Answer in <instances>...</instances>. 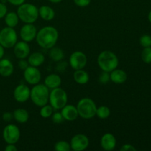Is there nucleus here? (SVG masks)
<instances>
[{
    "label": "nucleus",
    "instance_id": "1",
    "mask_svg": "<svg viewBox=\"0 0 151 151\" xmlns=\"http://www.w3.org/2000/svg\"><path fill=\"white\" fill-rule=\"evenodd\" d=\"M58 31L52 26H46L37 32L35 40L41 48L50 50L55 47L58 40Z\"/></svg>",
    "mask_w": 151,
    "mask_h": 151
},
{
    "label": "nucleus",
    "instance_id": "2",
    "mask_svg": "<svg viewBox=\"0 0 151 151\" xmlns=\"http://www.w3.org/2000/svg\"><path fill=\"white\" fill-rule=\"evenodd\" d=\"M97 64L102 71L111 72L116 69L119 65V59L115 53L109 50L101 52L97 57Z\"/></svg>",
    "mask_w": 151,
    "mask_h": 151
},
{
    "label": "nucleus",
    "instance_id": "3",
    "mask_svg": "<svg viewBox=\"0 0 151 151\" xmlns=\"http://www.w3.org/2000/svg\"><path fill=\"white\" fill-rule=\"evenodd\" d=\"M49 96H50V88L44 83L35 84L32 89H30L29 98L31 99L32 103L38 107H41L48 103Z\"/></svg>",
    "mask_w": 151,
    "mask_h": 151
},
{
    "label": "nucleus",
    "instance_id": "4",
    "mask_svg": "<svg viewBox=\"0 0 151 151\" xmlns=\"http://www.w3.org/2000/svg\"><path fill=\"white\" fill-rule=\"evenodd\" d=\"M17 14L19 19L25 24H33L38 16V8L30 3H23L19 6Z\"/></svg>",
    "mask_w": 151,
    "mask_h": 151
},
{
    "label": "nucleus",
    "instance_id": "5",
    "mask_svg": "<svg viewBox=\"0 0 151 151\" xmlns=\"http://www.w3.org/2000/svg\"><path fill=\"white\" fill-rule=\"evenodd\" d=\"M79 116L85 119H92L96 116L97 106L92 99L89 97H83L78 101L77 104Z\"/></svg>",
    "mask_w": 151,
    "mask_h": 151
},
{
    "label": "nucleus",
    "instance_id": "6",
    "mask_svg": "<svg viewBox=\"0 0 151 151\" xmlns=\"http://www.w3.org/2000/svg\"><path fill=\"white\" fill-rule=\"evenodd\" d=\"M49 102L54 110H60L68 102L67 93L63 88L58 87L50 91Z\"/></svg>",
    "mask_w": 151,
    "mask_h": 151
},
{
    "label": "nucleus",
    "instance_id": "7",
    "mask_svg": "<svg viewBox=\"0 0 151 151\" xmlns=\"http://www.w3.org/2000/svg\"><path fill=\"white\" fill-rule=\"evenodd\" d=\"M17 41L18 35L14 28L7 27L0 31V44L4 48H12Z\"/></svg>",
    "mask_w": 151,
    "mask_h": 151
},
{
    "label": "nucleus",
    "instance_id": "8",
    "mask_svg": "<svg viewBox=\"0 0 151 151\" xmlns=\"http://www.w3.org/2000/svg\"><path fill=\"white\" fill-rule=\"evenodd\" d=\"M3 139L7 144H16L21 137L19 127L14 124H9L4 127L2 133Z\"/></svg>",
    "mask_w": 151,
    "mask_h": 151
},
{
    "label": "nucleus",
    "instance_id": "9",
    "mask_svg": "<svg viewBox=\"0 0 151 151\" xmlns=\"http://www.w3.org/2000/svg\"><path fill=\"white\" fill-rule=\"evenodd\" d=\"M87 56L81 51H75L69 57V65L74 70L82 69L86 66Z\"/></svg>",
    "mask_w": 151,
    "mask_h": 151
},
{
    "label": "nucleus",
    "instance_id": "10",
    "mask_svg": "<svg viewBox=\"0 0 151 151\" xmlns=\"http://www.w3.org/2000/svg\"><path fill=\"white\" fill-rule=\"evenodd\" d=\"M89 139L85 134H78L74 136L70 141L71 150L74 151H83L88 148Z\"/></svg>",
    "mask_w": 151,
    "mask_h": 151
},
{
    "label": "nucleus",
    "instance_id": "11",
    "mask_svg": "<svg viewBox=\"0 0 151 151\" xmlns=\"http://www.w3.org/2000/svg\"><path fill=\"white\" fill-rule=\"evenodd\" d=\"M24 78L27 83L34 86L39 83L41 79V73L37 67L29 66L24 70Z\"/></svg>",
    "mask_w": 151,
    "mask_h": 151
},
{
    "label": "nucleus",
    "instance_id": "12",
    "mask_svg": "<svg viewBox=\"0 0 151 151\" xmlns=\"http://www.w3.org/2000/svg\"><path fill=\"white\" fill-rule=\"evenodd\" d=\"M30 97V88L24 84H19L13 91V97L19 103L27 101Z\"/></svg>",
    "mask_w": 151,
    "mask_h": 151
},
{
    "label": "nucleus",
    "instance_id": "13",
    "mask_svg": "<svg viewBox=\"0 0 151 151\" xmlns=\"http://www.w3.org/2000/svg\"><path fill=\"white\" fill-rule=\"evenodd\" d=\"M37 29L32 24H25L20 29V37L22 41L29 43L33 41L36 37Z\"/></svg>",
    "mask_w": 151,
    "mask_h": 151
},
{
    "label": "nucleus",
    "instance_id": "14",
    "mask_svg": "<svg viewBox=\"0 0 151 151\" xmlns=\"http://www.w3.org/2000/svg\"><path fill=\"white\" fill-rule=\"evenodd\" d=\"M30 48L26 41H19L16 42L13 47V53L15 56L19 59H26L29 55Z\"/></svg>",
    "mask_w": 151,
    "mask_h": 151
},
{
    "label": "nucleus",
    "instance_id": "15",
    "mask_svg": "<svg viewBox=\"0 0 151 151\" xmlns=\"http://www.w3.org/2000/svg\"><path fill=\"white\" fill-rule=\"evenodd\" d=\"M100 145L104 150L111 151L114 150L116 145V137L111 133H106L101 137Z\"/></svg>",
    "mask_w": 151,
    "mask_h": 151
},
{
    "label": "nucleus",
    "instance_id": "16",
    "mask_svg": "<svg viewBox=\"0 0 151 151\" xmlns=\"http://www.w3.org/2000/svg\"><path fill=\"white\" fill-rule=\"evenodd\" d=\"M60 113H61L62 116L64 118L65 120L69 121V122L75 121L79 116L76 106L70 104H66L64 107L60 109Z\"/></svg>",
    "mask_w": 151,
    "mask_h": 151
},
{
    "label": "nucleus",
    "instance_id": "17",
    "mask_svg": "<svg viewBox=\"0 0 151 151\" xmlns=\"http://www.w3.org/2000/svg\"><path fill=\"white\" fill-rule=\"evenodd\" d=\"M14 67L12 62L9 59H0V75L4 78L10 77L13 73Z\"/></svg>",
    "mask_w": 151,
    "mask_h": 151
},
{
    "label": "nucleus",
    "instance_id": "18",
    "mask_svg": "<svg viewBox=\"0 0 151 151\" xmlns=\"http://www.w3.org/2000/svg\"><path fill=\"white\" fill-rule=\"evenodd\" d=\"M128 79L127 73L122 69H115L110 72V81L116 84H122Z\"/></svg>",
    "mask_w": 151,
    "mask_h": 151
},
{
    "label": "nucleus",
    "instance_id": "19",
    "mask_svg": "<svg viewBox=\"0 0 151 151\" xmlns=\"http://www.w3.org/2000/svg\"><path fill=\"white\" fill-rule=\"evenodd\" d=\"M61 82V78L57 74H50L44 79V84L51 90L60 87Z\"/></svg>",
    "mask_w": 151,
    "mask_h": 151
},
{
    "label": "nucleus",
    "instance_id": "20",
    "mask_svg": "<svg viewBox=\"0 0 151 151\" xmlns=\"http://www.w3.org/2000/svg\"><path fill=\"white\" fill-rule=\"evenodd\" d=\"M38 15L44 21L52 20L55 16L53 8L47 5H42L38 8Z\"/></svg>",
    "mask_w": 151,
    "mask_h": 151
},
{
    "label": "nucleus",
    "instance_id": "21",
    "mask_svg": "<svg viewBox=\"0 0 151 151\" xmlns=\"http://www.w3.org/2000/svg\"><path fill=\"white\" fill-rule=\"evenodd\" d=\"M45 61V57L44 55L39 52H35L28 56V63L29 66L38 67L41 66Z\"/></svg>",
    "mask_w": 151,
    "mask_h": 151
},
{
    "label": "nucleus",
    "instance_id": "22",
    "mask_svg": "<svg viewBox=\"0 0 151 151\" xmlns=\"http://www.w3.org/2000/svg\"><path fill=\"white\" fill-rule=\"evenodd\" d=\"M74 81L80 85H85L89 81V75L88 72L83 69H78L75 70L73 74Z\"/></svg>",
    "mask_w": 151,
    "mask_h": 151
},
{
    "label": "nucleus",
    "instance_id": "23",
    "mask_svg": "<svg viewBox=\"0 0 151 151\" xmlns=\"http://www.w3.org/2000/svg\"><path fill=\"white\" fill-rule=\"evenodd\" d=\"M13 119L19 123H26L29 119V113L24 109H17L13 112Z\"/></svg>",
    "mask_w": 151,
    "mask_h": 151
},
{
    "label": "nucleus",
    "instance_id": "24",
    "mask_svg": "<svg viewBox=\"0 0 151 151\" xmlns=\"http://www.w3.org/2000/svg\"><path fill=\"white\" fill-rule=\"evenodd\" d=\"M19 20L20 19H19L17 13H15V12L7 13L4 16V22H5L7 27H9L14 28L15 27L17 26Z\"/></svg>",
    "mask_w": 151,
    "mask_h": 151
},
{
    "label": "nucleus",
    "instance_id": "25",
    "mask_svg": "<svg viewBox=\"0 0 151 151\" xmlns=\"http://www.w3.org/2000/svg\"><path fill=\"white\" fill-rule=\"evenodd\" d=\"M50 50V51L49 52V55L53 61L60 62L63 60V57H64V53L61 49L59 47H53Z\"/></svg>",
    "mask_w": 151,
    "mask_h": 151
},
{
    "label": "nucleus",
    "instance_id": "26",
    "mask_svg": "<svg viewBox=\"0 0 151 151\" xmlns=\"http://www.w3.org/2000/svg\"><path fill=\"white\" fill-rule=\"evenodd\" d=\"M111 115V110L108 106H101L97 109L96 116L101 119H106Z\"/></svg>",
    "mask_w": 151,
    "mask_h": 151
},
{
    "label": "nucleus",
    "instance_id": "27",
    "mask_svg": "<svg viewBox=\"0 0 151 151\" xmlns=\"http://www.w3.org/2000/svg\"><path fill=\"white\" fill-rule=\"evenodd\" d=\"M53 111H54V109L52 107L51 105L46 104L41 107L40 115H41V116L42 118L47 119V118L51 117L52 114H53Z\"/></svg>",
    "mask_w": 151,
    "mask_h": 151
},
{
    "label": "nucleus",
    "instance_id": "28",
    "mask_svg": "<svg viewBox=\"0 0 151 151\" xmlns=\"http://www.w3.org/2000/svg\"><path fill=\"white\" fill-rule=\"evenodd\" d=\"M54 149L56 151H69L71 150L70 143L66 141H58L54 145Z\"/></svg>",
    "mask_w": 151,
    "mask_h": 151
},
{
    "label": "nucleus",
    "instance_id": "29",
    "mask_svg": "<svg viewBox=\"0 0 151 151\" xmlns=\"http://www.w3.org/2000/svg\"><path fill=\"white\" fill-rule=\"evenodd\" d=\"M142 60L145 63H151V47H145L141 54Z\"/></svg>",
    "mask_w": 151,
    "mask_h": 151
},
{
    "label": "nucleus",
    "instance_id": "30",
    "mask_svg": "<svg viewBox=\"0 0 151 151\" xmlns=\"http://www.w3.org/2000/svg\"><path fill=\"white\" fill-rule=\"evenodd\" d=\"M139 43L142 47L144 48L145 47H151V36L149 35H143L140 37Z\"/></svg>",
    "mask_w": 151,
    "mask_h": 151
},
{
    "label": "nucleus",
    "instance_id": "31",
    "mask_svg": "<svg viewBox=\"0 0 151 151\" xmlns=\"http://www.w3.org/2000/svg\"><path fill=\"white\" fill-rule=\"evenodd\" d=\"M51 117L52 122L55 124L63 123L65 121L64 118L63 117V116H62L60 112H55V113H53L52 114Z\"/></svg>",
    "mask_w": 151,
    "mask_h": 151
},
{
    "label": "nucleus",
    "instance_id": "32",
    "mask_svg": "<svg viewBox=\"0 0 151 151\" xmlns=\"http://www.w3.org/2000/svg\"><path fill=\"white\" fill-rule=\"evenodd\" d=\"M99 82L102 84H106L110 81V72H104L103 71L100 75L99 76Z\"/></svg>",
    "mask_w": 151,
    "mask_h": 151
},
{
    "label": "nucleus",
    "instance_id": "33",
    "mask_svg": "<svg viewBox=\"0 0 151 151\" xmlns=\"http://www.w3.org/2000/svg\"><path fill=\"white\" fill-rule=\"evenodd\" d=\"M91 0H73L74 3L77 6L81 7H85L88 6L91 3Z\"/></svg>",
    "mask_w": 151,
    "mask_h": 151
},
{
    "label": "nucleus",
    "instance_id": "34",
    "mask_svg": "<svg viewBox=\"0 0 151 151\" xmlns=\"http://www.w3.org/2000/svg\"><path fill=\"white\" fill-rule=\"evenodd\" d=\"M7 13V7L4 3L0 2V19L4 18Z\"/></svg>",
    "mask_w": 151,
    "mask_h": 151
},
{
    "label": "nucleus",
    "instance_id": "35",
    "mask_svg": "<svg viewBox=\"0 0 151 151\" xmlns=\"http://www.w3.org/2000/svg\"><path fill=\"white\" fill-rule=\"evenodd\" d=\"M18 66H19V69L24 71V69H26L29 65V63H28V60H26L25 59H20V60L19 61V63H18Z\"/></svg>",
    "mask_w": 151,
    "mask_h": 151
},
{
    "label": "nucleus",
    "instance_id": "36",
    "mask_svg": "<svg viewBox=\"0 0 151 151\" xmlns=\"http://www.w3.org/2000/svg\"><path fill=\"white\" fill-rule=\"evenodd\" d=\"M120 151H137V148L131 144H125L120 147Z\"/></svg>",
    "mask_w": 151,
    "mask_h": 151
},
{
    "label": "nucleus",
    "instance_id": "37",
    "mask_svg": "<svg viewBox=\"0 0 151 151\" xmlns=\"http://www.w3.org/2000/svg\"><path fill=\"white\" fill-rule=\"evenodd\" d=\"M13 119V113L10 112H4L2 114V119L4 122H10Z\"/></svg>",
    "mask_w": 151,
    "mask_h": 151
},
{
    "label": "nucleus",
    "instance_id": "38",
    "mask_svg": "<svg viewBox=\"0 0 151 151\" xmlns=\"http://www.w3.org/2000/svg\"><path fill=\"white\" fill-rule=\"evenodd\" d=\"M10 4H11L12 5L14 6H18L19 7V5L22 4L23 3H24L25 0H7Z\"/></svg>",
    "mask_w": 151,
    "mask_h": 151
},
{
    "label": "nucleus",
    "instance_id": "39",
    "mask_svg": "<svg viewBox=\"0 0 151 151\" xmlns=\"http://www.w3.org/2000/svg\"><path fill=\"white\" fill-rule=\"evenodd\" d=\"M5 151H17L18 148L16 147V146L15 145V144H7V145L6 146L5 148H4Z\"/></svg>",
    "mask_w": 151,
    "mask_h": 151
},
{
    "label": "nucleus",
    "instance_id": "40",
    "mask_svg": "<svg viewBox=\"0 0 151 151\" xmlns=\"http://www.w3.org/2000/svg\"><path fill=\"white\" fill-rule=\"evenodd\" d=\"M4 55V48L0 44V59L3 58Z\"/></svg>",
    "mask_w": 151,
    "mask_h": 151
},
{
    "label": "nucleus",
    "instance_id": "41",
    "mask_svg": "<svg viewBox=\"0 0 151 151\" xmlns=\"http://www.w3.org/2000/svg\"><path fill=\"white\" fill-rule=\"evenodd\" d=\"M49 1L52 3H54V4H58V3L61 2L63 0H49Z\"/></svg>",
    "mask_w": 151,
    "mask_h": 151
},
{
    "label": "nucleus",
    "instance_id": "42",
    "mask_svg": "<svg viewBox=\"0 0 151 151\" xmlns=\"http://www.w3.org/2000/svg\"><path fill=\"white\" fill-rule=\"evenodd\" d=\"M148 20H149V22H150V23H151V10H150V11L149 12V14H148Z\"/></svg>",
    "mask_w": 151,
    "mask_h": 151
}]
</instances>
